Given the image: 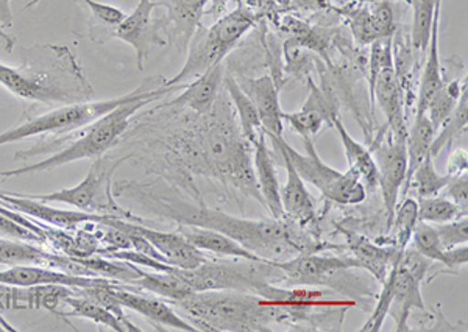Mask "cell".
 Instances as JSON below:
<instances>
[{"label":"cell","mask_w":468,"mask_h":332,"mask_svg":"<svg viewBox=\"0 0 468 332\" xmlns=\"http://www.w3.org/2000/svg\"><path fill=\"white\" fill-rule=\"evenodd\" d=\"M275 264L282 268L284 281L303 285H322L339 272L362 268L356 257H324L314 253H302Z\"/></svg>","instance_id":"cell-18"},{"label":"cell","mask_w":468,"mask_h":332,"mask_svg":"<svg viewBox=\"0 0 468 332\" xmlns=\"http://www.w3.org/2000/svg\"><path fill=\"white\" fill-rule=\"evenodd\" d=\"M0 43H2L6 52H11L13 47H15V44H16V39L10 36V35L5 32V28L2 27V26H0Z\"/></svg>","instance_id":"cell-48"},{"label":"cell","mask_w":468,"mask_h":332,"mask_svg":"<svg viewBox=\"0 0 468 332\" xmlns=\"http://www.w3.org/2000/svg\"><path fill=\"white\" fill-rule=\"evenodd\" d=\"M176 306L186 312L200 331H271L280 323V309L260 295L236 290L189 292Z\"/></svg>","instance_id":"cell-5"},{"label":"cell","mask_w":468,"mask_h":332,"mask_svg":"<svg viewBox=\"0 0 468 332\" xmlns=\"http://www.w3.org/2000/svg\"><path fill=\"white\" fill-rule=\"evenodd\" d=\"M133 228L154 245V250L160 253L165 263L169 265L178 268H196L207 261L202 252L194 247L191 242L178 231L165 233V231L154 230L139 223H133Z\"/></svg>","instance_id":"cell-23"},{"label":"cell","mask_w":468,"mask_h":332,"mask_svg":"<svg viewBox=\"0 0 468 332\" xmlns=\"http://www.w3.org/2000/svg\"><path fill=\"white\" fill-rule=\"evenodd\" d=\"M452 180L450 175H441L437 173L436 166H434V158L431 153L426 155L425 160L419 164L410 177L406 178V191L412 192L419 199H426V197H434L447 188L448 182Z\"/></svg>","instance_id":"cell-33"},{"label":"cell","mask_w":468,"mask_h":332,"mask_svg":"<svg viewBox=\"0 0 468 332\" xmlns=\"http://www.w3.org/2000/svg\"><path fill=\"white\" fill-rule=\"evenodd\" d=\"M468 122V102H467V89L463 92V96L459 99L458 105L452 109L450 118L441 125V133L434 136L432 140L431 153L432 158L441 155L443 149H452V142L458 140L463 131L467 130Z\"/></svg>","instance_id":"cell-36"},{"label":"cell","mask_w":468,"mask_h":332,"mask_svg":"<svg viewBox=\"0 0 468 332\" xmlns=\"http://www.w3.org/2000/svg\"><path fill=\"white\" fill-rule=\"evenodd\" d=\"M448 199L452 200V203L458 204L461 208L467 209L468 203V177L467 173H461L458 177H452L448 182L447 188Z\"/></svg>","instance_id":"cell-45"},{"label":"cell","mask_w":468,"mask_h":332,"mask_svg":"<svg viewBox=\"0 0 468 332\" xmlns=\"http://www.w3.org/2000/svg\"><path fill=\"white\" fill-rule=\"evenodd\" d=\"M309 96L303 108L295 113H282V120L303 140H314L315 134L337 116V100L328 80L322 76V86L308 78Z\"/></svg>","instance_id":"cell-15"},{"label":"cell","mask_w":468,"mask_h":332,"mask_svg":"<svg viewBox=\"0 0 468 332\" xmlns=\"http://www.w3.org/2000/svg\"><path fill=\"white\" fill-rule=\"evenodd\" d=\"M0 85L22 102L50 107L90 102V88L77 57L66 46L22 48L19 67L0 63Z\"/></svg>","instance_id":"cell-3"},{"label":"cell","mask_w":468,"mask_h":332,"mask_svg":"<svg viewBox=\"0 0 468 332\" xmlns=\"http://www.w3.org/2000/svg\"><path fill=\"white\" fill-rule=\"evenodd\" d=\"M63 301L70 307V312L68 314L69 316L88 318V320H92L97 325L110 327L112 331H128L127 325L122 320H119L112 311H108L107 307L90 300L85 295L77 294L74 290V294L68 295Z\"/></svg>","instance_id":"cell-35"},{"label":"cell","mask_w":468,"mask_h":332,"mask_svg":"<svg viewBox=\"0 0 468 332\" xmlns=\"http://www.w3.org/2000/svg\"><path fill=\"white\" fill-rule=\"evenodd\" d=\"M434 228H436L443 248L458 247V245H465L467 244V215H463V219L459 217V219L452 220V222H447V223L436 225Z\"/></svg>","instance_id":"cell-43"},{"label":"cell","mask_w":468,"mask_h":332,"mask_svg":"<svg viewBox=\"0 0 468 332\" xmlns=\"http://www.w3.org/2000/svg\"><path fill=\"white\" fill-rule=\"evenodd\" d=\"M117 195H127L154 214L174 220L178 225L200 226L218 231L266 261H288L302 253L319 252L320 245L302 226L288 219L250 220L227 214L205 204H189L161 188L141 182H119Z\"/></svg>","instance_id":"cell-2"},{"label":"cell","mask_w":468,"mask_h":332,"mask_svg":"<svg viewBox=\"0 0 468 332\" xmlns=\"http://www.w3.org/2000/svg\"><path fill=\"white\" fill-rule=\"evenodd\" d=\"M86 5L90 6L92 17L96 21V26H90V35L92 41L101 43V38H107V33L112 28L117 27L121 22L127 17L121 8L117 6L101 4L96 0H83Z\"/></svg>","instance_id":"cell-41"},{"label":"cell","mask_w":468,"mask_h":332,"mask_svg":"<svg viewBox=\"0 0 468 332\" xmlns=\"http://www.w3.org/2000/svg\"><path fill=\"white\" fill-rule=\"evenodd\" d=\"M439 28H441V8L436 11V16L432 22L431 39L425 52V67H423L419 94H417L415 113H426V108L443 83L441 57H439Z\"/></svg>","instance_id":"cell-29"},{"label":"cell","mask_w":468,"mask_h":332,"mask_svg":"<svg viewBox=\"0 0 468 332\" xmlns=\"http://www.w3.org/2000/svg\"><path fill=\"white\" fill-rule=\"evenodd\" d=\"M378 167V188L383 193L384 208L388 214V231L394 222L395 209L399 206V192L408 177V150L406 140L377 138L370 147Z\"/></svg>","instance_id":"cell-13"},{"label":"cell","mask_w":468,"mask_h":332,"mask_svg":"<svg viewBox=\"0 0 468 332\" xmlns=\"http://www.w3.org/2000/svg\"><path fill=\"white\" fill-rule=\"evenodd\" d=\"M165 144L169 166L180 167L185 173L216 178L264 204L251 166V144L240 131L225 89L207 114H185L180 127L169 133Z\"/></svg>","instance_id":"cell-1"},{"label":"cell","mask_w":468,"mask_h":332,"mask_svg":"<svg viewBox=\"0 0 468 332\" xmlns=\"http://www.w3.org/2000/svg\"><path fill=\"white\" fill-rule=\"evenodd\" d=\"M103 276H80L58 268L44 265H13L0 272V285L35 287V285H64L70 289H86L101 283Z\"/></svg>","instance_id":"cell-20"},{"label":"cell","mask_w":468,"mask_h":332,"mask_svg":"<svg viewBox=\"0 0 468 332\" xmlns=\"http://www.w3.org/2000/svg\"><path fill=\"white\" fill-rule=\"evenodd\" d=\"M21 195L27 199L39 200L44 203L69 204L79 211H85L90 214L114 215L121 219L136 220V223L139 222L138 217H134L133 214H130L114 203L112 188H110V171L103 169L101 161H97L90 167L85 180L75 188L61 189L57 192L41 193V195H32V193H21Z\"/></svg>","instance_id":"cell-11"},{"label":"cell","mask_w":468,"mask_h":332,"mask_svg":"<svg viewBox=\"0 0 468 332\" xmlns=\"http://www.w3.org/2000/svg\"><path fill=\"white\" fill-rule=\"evenodd\" d=\"M229 0H209L205 16H218L224 13L225 8L229 5Z\"/></svg>","instance_id":"cell-47"},{"label":"cell","mask_w":468,"mask_h":332,"mask_svg":"<svg viewBox=\"0 0 468 332\" xmlns=\"http://www.w3.org/2000/svg\"><path fill=\"white\" fill-rule=\"evenodd\" d=\"M350 247L356 254V259L361 263L362 268L370 270L381 283L388 275V265H392L395 257L399 254L395 250L394 252H386L384 248L375 247L373 244L362 237H351Z\"/></svg>","instance_id":"cell-37"},{"label":"cell","mask_w":468,"mask_h":332,"mask_svg":"<svg viewBox=\"0 0 468 332\" xmlns=\"http://www.w3.org/2000/svg\"><path fill=\"white\" fill-rule=\"evenodd\" d=\"M253 171H255L256 184L261 193L264 206L269 209L273 219H284L282 197H280V182H278L277 169L273 164L266 133L262 134L253 145Z\"/></svg>","instance_id":"cell-26"},{"label":"cell","mask_w":468,"mask_h":332,"mask_svg":"<svg viewBox=\"0 0 468 332\" xmlns=\"http://www.w3.org/2000/svg\"><path fill=\"white\" fill-rule=\"evenodd\" d=\"M224 89L229 94V102L233 105L240 131L244 134L245 140H249L253 147L264 134L261 119L256 111L255 105L251 102L250 97L240 89V86L238 85V81L231 74H225Z\"/></svg>","instance_id":"cell-30"},{"label":"cell","mask_w":468,"mask_h":332,"mask_svg":"<svg viewBox=\"0 0 468 332\" xmlns=\"http://www.w3.org/2000/svg\"><path fill=\"white\" fill-rule=\"evenodd\" d=\"M412 241H414L415 252L420 253L421 256L430 259L431 263L443 264L448 248H443L441 245L434 226L428 225L425 222H419L412 233Z\"/></svg>","instance_id":"cell-42"},{"label":"cell","mask_w":468,"mask_h":332,"mask_svg":"<svg viewBox=\"0 0 468 332\" xmlns=\"http://www.w3.org/2000/svg\"><path fill=\"white\" fill-rule=\"evenodd\" d=\"M114 295H116L117 301L121 303L123 309L138 312L139 316H145L149 322L160 325L161 327H167L185 332L200 331L191 322L181 318L172 309L169 303L163 300L158 295L156 296H145V295L136 294L132 290V287H128V285H122L119 281H116V285H114Z\"/></svg>","instance_id":"cell-22"},{"label":"cell","mask_w":468,"mask_h":332,"mask_svg":"<svg viewBox=\"0 0 468 332\" xmlns=\"http://www.w3.org/2000/svg\"><path fill=\"white\" fill-rule=\"evenodd\" d=\"M434 136H436V129L426 113H415L414 124L408 129V140H406L408 177L425 160L426 155H430Z\"/></svg>","instance_id":"cell-32"},{"label":"cell","mask_w":468,"mask_h":332,"mask_svg":"<svg viewBox=\"0 0 468 332\" xmlns=\"http://www.w3.org/2000/svg\"><path fill=\"white\" fill-rule=\"evenodd\" d=\"M394 38V36H392ZM379 39L370 50V92L388 120V133L395 140H408V124L405 116V99L395 70L394 41Z\"/></svg>","instance_id":"cell-10"},{"label":"cell","mask_w":468,"mask_h":332,"mask_svg":"<svg viewBox=\"0 0 468 332\" xmlns=\"http://www.w3.org/2000/svg\"><path fill=\"white\" fill-rule=\"evenodd\" d=\"M165 11L161 16L163 35L178 52H186L194 33L202 26L209 0H152Z\"/></svg>","instance_id":"cell-17"},{"label":"cell","mask_w":468,"mask_h":332,"mask_svg":"<svg viewBox=\"0 0 468 332\" xmlns=\"http://www.w3.org/2000/svg\"><path fill=\"white\" fill-rule=\"evenodd\" d=\"M0 203L13 208L17 213L30 215L33 219L39 220L43 223L55 226L58 230H77L83 223H103L107 215L90 214L85 211H63V209L52 208L39 200L22 197L21 193L2 192Z\"/></svg>","instance_id":"cell-19"},{"label":"cell","mask_w":468,"mask_h":332,"mask_svg":"<svg viewBox=\"0 0 468 332\" xmlns=\"http://www.w3.org/2000/svg\"><path fill=\"white\" fill-rule=\"evenodd\" d=\"M331 127L335 130V133L341 140L346 162H348V169L355 171L357 177L361 178L366 189L378 188V167H377V161H375L370 149L362 145L361 142H357L346 131V125L342 124L339 114L331 120Z\"/></svg>","instance_id":"cell-28"},{"label":"cell","mask_w":468,"mask_h":332,"mask_svg":"<svg viewBox=\"0 0 468 332\" xmlns=\"http://www.w3.org/2000/svg\"><path fill=\"white\" fill-rule=\"evenodd\" d=\"M0 331H2V327H0Z\"/></svg>","instance_id":"cell-49"},{"label":"cell","mask_w":468,"mask_h":332,"mask_svg":"<svg viewBox=\"0 0 468 332\" xmlns=\"http://www.w3.org/2000/svg\"><path fill=\"white\" fill-rule=\"evenodd\" d=\"M414 13L412 30H410V46L417 52L425 54L431 39L432 22L436 11L441 8V0H405Z\"/></svg>","instance_id":"cell-34"},{"label":"cell","mask_w":468,"mask_h":332,"mask_svg":"<svg viewBox=\"0 0 468 332\" xmlns=\"http://www.w3.org/2000/svg\"><path fill=\"white\" fill-rule=\"evenodd\" d=\"M165 78H161V77H152L127 96L101 100V102H92L90 100V102L85 103L61 105V107L52 108L48 113L37 114V116L24 114L21 122H17L13 129L0 133V147L19 142V140H30L35 136L72 133L75 130L90 125V122H94L101 116L110 113L119 105L130 102L136 97L143 96L145 92L160 88V86L165 85Z\"/></svg>","instance_id":"cell-8"},{"label":"cell","mask_w":468,"mask_h":332,"mask_svg":"<svg viewBox=\"0 0 468 332\" xmlns=\"http://www.w3.org/2000/svg\"><path fill=\"white\" fill-rule=\"evenodd\" d=\"M55 253L24 241L0 239V264L4 265H44L54 268Z\"/></svg>","instance_id":"cell-31"},{"label":"cell","mask_w":468,"mask_h":332,"mask_svg":"<svg viewBox=\"0 0 468 332\" xmlns=\"http://www.w3.org/2000/svg\"><path fill=\"white\" fill-rule=\"evenodd\" d=\"M0 234L4 236L11 237V239H16V241L28 242V244H37L39 247L50 250V245L46 239L41 236H37V233L27 230L26 226H22L21 223H17L16 220L10 219L8 215L2 214L0 213Z\"/></svg>","instance_id":"cell-44"},{"label":"cell","mask_w":468,"mask_h":332,"mask_svg":"<svg viewBox=\"0 0 468 332\" xmlns=\"http://www.w3.org/2000/svg\"><path fill=\"white\" fill-rule=\"evenodd\" d=\"M335 11L348 19L351 33L361 46L373 44L379 39L392 38L397 32L394 8L388 0H359V4H346L344 8H335Z\"/></svg>","instance_id":"cell-14"},{"label":"cell","mask_w":468,"mask_h":332,"mask_svg":"<svg viewBox=\"0 0 468 332\" xmlns=\"http://www.w3.org/2000/svg\"><path fill=\"white\" fill-rule=\"evenodd\" d=\"M174 275L192 292L207 290H236L256 294L271 300L277 294L275 285L284 283V274L273 261H205L196 268L174 267Z\"/></svg>","instance_id":"cell-7"},{"label":"cell","mask_w":468,"mask_h":332,"mask_svg":"<svg viewBox=\"0 0 468 332\" xmlns=\"http://www.w3.org/2000/svg\"><path fill=\"white\" fill-rule=\"evenodd\" d=\"M465 211L467 209L452 203V200L437 197V195L426 197V199H420V203H419V222L441 225V223H447V222L463 217Z\"/></svg>","instance_id":"cell-40"},{"label":"cell","mask_w":468,"mask_h":332,"mask_svg":"<svg viewBox=\"0 0 468 332\" xmlns=\"http://www.w3.org/2000/svg\"><path fill=\"white\" fill-rule=\"evenodd\" d=\"M468 155L467 149H458L452 151L448 160L447 175L458 177L461 173H467Z\"/></svg>","instance_id":"cell-46"},{"label":"cell","mask_w":468,"mask_h":332,"mask_svg":"<svg viewBox=\"0 0 468 332\" xmlns=\"http://www.w3.org/2000/svg\"><path fill=\"white\" fill-rule=\"evenodd\" d=\"M280 155H282L284 167L288 171L286 184L280 188L284 219L291 220L295 225L304 228L315 222L314 199L304 186L303 178L298 175V171L293 169L292 162L289 161L288 156L284 153H280Z\"/></svg>","instance_id":"cell-25"},{"label":"cell","mask_w":468,"mask_h":332,"mask_svg":"<svg viewBox=\"0 0 468 332\" xmlns=\"http://www.w3.org/2000/svg\"><path fill=\"white\" fill-rule=\"evenodd\" d=\"M467 89V86L461 85V78H454L452 81L441 83V89L434 94L431 102L426 108V116L431 120L434 129H441V125L450 118L452 109L458 105L459 99L463 92Z\"/></svg>","instance_id":"cell-38"},{"label":"cell","mask_w":468,"mask_h":332,"mask_svg":"<svg viewBox=\"0 0 468 332\" xmlns=\"http://www.w3.org/2000/svg\"><path fill=\"white\" fill-rule=\"evenodd\" d=\"M240 89L250 97L255 105L256 111L261 119L264 133L282 136L284 131V120H282V105H280V86L271 76L234 77Z\"/></svg>","instance_id":"cell-21"},{"label":"cell","mask_w":468,"mask_h":332,"mask_svg":"<svg viewBox=\"0 0 468 332\" xmlns=\"http://www.w3.org/2000/svg\"><path fill=\"white\" fill-rule=\"evenodd\" d=\"M156 8L158 5L152 0H139L136 8L117 27L107 33V38L121 39L136 50L139 70H144L152 48L167 44L163 35L161 16L154 13Z\"/></svg>","instance_id":"cell-12"},{"label":"cell","mask_w":468,"mask_h":332,"mask_svg":"<svg viewBox=\"0 0 468 332\" xmlns=\"http://www.w3.org/2000/svg\"><path fill=\"white\" fill-rule=\"evenodd\" d=\"M178 233L186 237L194 247L200 252L213 253L218 256L234 257V259H247V261H266L250 250L242 247L239 242L233 241L231 237L225 236L218 231L200 228V226L178 225Z\"/></svg>","instance_id":"cell-27"},{"label":"cell","mask_w":468,"mask_h":332,"mask_svg":"<svg viewBox=\"0 0 468 332\" xmlns=\"http://www.w3.org/2000/svg\"><path fill=\"white\" fill-rule=\"evenodd\" d=\"M419 223V203L414 199L405 197L399 206L395 209L394 222L390 230L394 231L395 234V252H405L406 247L410 245L412 241V233H414L415 226Z\"/></svg>","instance_id":"cell-39"},{"label":"cell","mask_w":468,"mask_h":332,"mask_svg":"<svg viewBox=\"0 0 468 332\" xmlns=\"http://www.w3.org/2000/svg\"><path fill=\"white\" fill-rule=\"evenodd\" d=\"M0 195H2V192H0Z\"/></svg>","instance_id":"cell-50"},{"label":"cell","mask_w":468,"mask_h":332,"mask_svg":"<svg viewBox=\"0 0 468 332\" xmlns=\"http://www.w3.org/2000/svg\"><path fill=\"white\" fill-rule=\"evenodd\" d=\"M171 88L165 85L145 92L143 96L136 97L130 102L122 103L114 108L112 111L97 119L90 125L75 130L77 140H69L66 145H58L54 155L48 156L39 162H33L27 166L17 167L13 171H0V178L22 177V175H37L43 171H54L64 164L80 161V160H92L101 158L108 150L121 140L122 134L130 127L134 114H138L143 108L154 100H160L163 97L171 94Z\"/></svg>","instance_id":"cell-4"},{"label":"cell","mask_w":468,"mask_h":332,"mask_svg":"<svg viewBox=\"0 0 468 332\" xmlns=\"http://www.w3.org/2000/svg\"><path fill=\"white\" fill-rule=\"evenodd\" d=\"M224 78L225 66L224 63H220L186 83L180 96L167 103L192 113L207 114L214 107L218 94L224 89Z\"/></svg>","instance_id":"cell-24"},{"label":"cell","mask_w":468,"mask_h":332,"mask_svg":"<svg viewBox=\"0 0 468 332\" xmlns=\"http://www.w3.org/2000/svg\"><path fill=\"white\" fill-rule=\"evenodd\" d=\"M266 136L271 138L280 153L288 156L289 161L292 162L293 169L303 178V182L313 184L324 199L342 206L359 204L366 200L367 189L361 178L350 169L339 171L324 162L315 150L314 140H303L304 153H300L282 140V136L271 133H266Z\"/></svg>","instance_id":"cell-9"},{"label":"cell","mask_w":468,"mask_h":332,"mask_svg":"<svg viewBox=\"0 0 468 332\" xmlns=\"http://www.w3.org/2000/svg\"><path fill=\"white\" fill-rule=\"evenodd\" d=\"M264 17L240 2L233 11L218 17L211 27L196 30L191 43L187 46L186 63L176 77L165 81V88H185L186 83L205 74L214 66L224 63L225 57L236 48L247 33L262 21Z\"/></svg>","instance_id":"cell-6"},{"label":"cell","mask_w":468,"mask_h":332,"mask_svg":"<svg viewBox=\"0 0 468 332\" xmlns=\"http://www.w3.org/2000/svg\"><path fill=\"white\" fill-rule=\"evenodd\" d=\"M421 276L410 272L408 268L399 264V256L395 257L392 267L388 270L383 285L390 292V311L388 314L394 316L397 322L395 331H410V318L412 311H426L423 300H421L420 285Z\"/></svg>","instance_id":"cell-16"}]
</instances>
